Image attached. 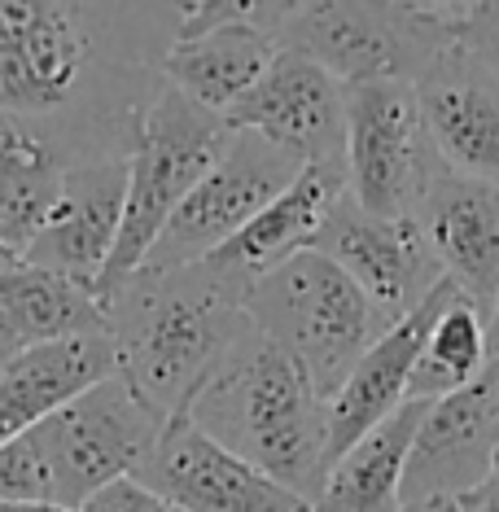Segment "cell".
Instances as JSON below:
<instances>
[{
	"mask_svg": "<svg viewBox=\"0 0 499 512\" xmlns=\"http://www.w3.org/2000/svg\"><path fill=\"white\" fill-rule=\"evenodd\" d=\"M246 294V281L211 263L136 272L106 302L119 377L167 421L189 412L197 390L250 329Z\"/></svg>",
	"mask_w": 499,
	"mask_h": 512,
	"instance_id": "6da1fadb",
	"label": "cell"
},
{
	"mask_svg": "<svg viewBox=\"0 0 499 512\" xmlns=\"http://www.w3.org/2000/svg\"><path fill=\"white\" fill-rule=\"evenodd\" d=\"M189 416L219 447L254 464L298 499H316L329 473V399L259 329L237 337Z\"/></svg>",
	"mask_w": 499,
	"mask_h": 512,
	"instance_id": "7a4b0ae2",
	"label": "cell"
},
{
	"mask_svg": "<svg viewBox=\"0 0 499 512\" xmlns=\"http://www.w3.org/2000/svg\"><path fill=\"white\" fill-rule=\"evenodd\" d=\"M246 316L307 372L324 399L342 390L355 364L390 329L364 289L320 250H298L263 272L246 294Z\"/></svg>",
	"mask_w": 499,
	"mask_h": 512,
	"instance_id": "3957f363",
	"label": "cell"
},
{
	"mask_svg": "<svg viewBox=\"0 0 499 512\" xmlns=\"http://www.w3.org/2000/svg\"><path fill=\"white\" fill-rule=\"evenodd\" d=\"M232 127L219 114L193 106L184 92L162 84L136 119L132 149H127V193H123V224L114 254L97 281V302H106L145 267L158 232L176 215L189 189L211 171L224 154Z\"/></svg>",
	"mask_w": 499,
	"mask_h": 512,
	"instance_id": "277c9868",
	"label": "cell"
},
{
	"mask_svg": "<svg viewBox=\"0 0 499 512\" xmlns=\"http://www.w3.org/2000/svg\"><path fill=\"white\" fill-rule=\"evenodd\" d=\"M276 44L311 57L346 88L416 84L447 49H456V27L399 0H303Z\"/></svg>",
	"mask_w": 499,
	"mask_h": 512,
	"instance_id": "5b68a950",
	"label": "cell"
},
{
	"mask_svg": "<svg viewBox=\"0 0 499 512\" xmlns=\"http://www.w3.org/2000/svg\"><path fill=\"white\" fill-rule=\"evenodd\" d=\"M162 425L167 416L154 412L114 372L49 412L36 429H27V438L49 477V499L57 508L84 512L92 495H101L123 477H136Z\"/></svg>",
	"mask_w": 499,
	"mask_h": 512,
	"instance_id": "8992f818",
	"label": "cell"
},
{
	"mask_svg": "<svg viewBox=\"0 0 499 512\" xmlns=\"http://www.w3.org/2000/svg\"><path fill=\"white\" fill-rule=\"evenodd\" d=\"M346 197L381 219H412L443 171L412 84L346 88Z\"/></svg>",
	"mask_w": 499,
	"mask_h": 512,
	"instance_id": "52a82bcc",
	"label": "cell"
},
{
	"mask_svg": "<svg viewBox=\"0 0 499 512\" xmlns=\"http://www.w3.org/2000/svg\"><path fill=\"white\" fill-rule=\"evenodd\" d=\"M298 171H303V162L294 154L268 145L254 132H237V127H232L224 154L211 162V171H206L189 189V197L176 206V215L158 232V241H154V250H149L141 272H176V267L206 263L219 246H228Z\"/></svg>",
	"mask_w": 499,
	"mask_h": 512,
	"instance_id": "ba28073f",
	"label": "cell"
},
{
	"mask_svg": "<svg viewBox=\"0 0 499 512\" xmlns=\"http://www.w3.org/2000/svg\"><path fill=\"white\" fill-rule=\"evenodd\" d=\"M311 250L338 263L390 324L412 316L447 281L416 219L368 215L351 197L333 202L320 232L311 237Z\"/></svg>",
	"mask_w": 499,
	"mask_h": 512,
	"instance_id": "9c48e42d",
	"label": "cell"
},
{
	"mask_svg": "<svg viewBox=\"0 0 499 512\" xmlns=\"http://www.w3.org/2000/svg\"><path fill=\"white\" fill-rule=\"evenodd\" d=\"M136 482L162 495L180 512H307L311 504L259 473L254 464L219 447L193 425L189 412L171 416L136 469Z\"/></svg>",
	"mask_w": 499,
	"mask_h": 512,
	"instance_id": "30bf717a",
	"label": "cell"
},
{
	"mask_svg": "<svg viewBox=\"0 0 499 512\" xmlns=\"http://www.w3.org/2000/svg\"><path fill=\"white\" fill-rule=\"evenodd\" d=\"M92 40L75 0H0V110L53 114L75 97Z\"/></svg>",
	"mask_w": 499,
	"mask_h": 512,
	"instance_id": "8fae6325",
	"label": "cell"
},
{
	"mask_svg": "<svg viewBox=\"0 0 499 512\" xmlns=\"http://www.w3.org/2000/svg\"><path fill=\"white\" fill-rule=\"evenodd\" d=\"M499 460V359L482 368L478 381L434 399L416 425L403 504L412 499H460L478 491Z\"/></svg>",
	"mask_w": 499,
	"mask_h": 512,
	"instance_id": "7c38bea8",
	"label": "cell"
},
{
	"mask_svg": "<svg viewBox=\"0 0 499 512\" xmlns=\"http://www.w3.org/2000/svg\"><path fill=\"white\" fill-rule=\"evenodd\" d=\"M228 127L254 132L298 162H342L346 158V84L320 71L311 57L276 49L272 66L246 97L224 114ZM346 167V162H342Z\"/></svg>",
	"mask_w": 499,
	"mask_h": 512,
	"instance_id": "4fadbf2b",
	"label": "cell"
},
{
	"mask_svg": "<svg viewBox=\"0 0 499 512\" xmlns=\"http://www.w3.org/2000/svg\"><path fill=\"white\" fill-rule=\"evenodd\" d=\"M123 193H127L123 154L66 167L62 197L44 219V228L31 237V246L22 250V263L57 272L97 294V281L114 254V241H119Z\"/></svg>",
	"mask_w": 499,
	"mask_h": 512,
	"instance_id": "5bb4252c",
	"label": "cell"
},
{
	"mask_svg": "<svg viewBox=\"0 0 499 512\" xmlns=\"http://www.w3.org/2000/svg\"><path fill=\"white\" fill-rule=\"evenodd\" d=\"M412 219L421 224L443 276L486 320L499 289V189L443 167Z\"/></svg>",
	"mask_w": 499,
	"mask_h": 512,
	"instance_id": "9a60e30c",
	"label": "cell"
},
{
	"mask_svg": "<svg viewBox=\"0 0 499 512\" xmlns=\"http://www.w3.org/2000/svg\"><path fill=\"white\" fill-rule=\"evenodd\" d=\"M416 106L447 171L499 189V84L469 57L447 49L416 79Z\"/></svg>",
	"mask_w": 499,
	"mask_h": 512,
	"instance_id": "2e32d148",
	"label": "cell"
},
{
	"mask_svg": "<svg viewBox=\"0 0 499 512\" xmlns=\"http://www.w3.org/2000/svg\"><path fill=\"white\" fill-rule=\"evenodd\" d=\"M460 289L443 281L429 294L412 316H403L399 324H390L386 333L377 337V346L355 364V372L342 381V390L329 399V464L351 451L364 434L394 416L403 403H408V381L416 368V355H421L429 329H434L438 311L456 298Z\"/></svg>",
	"mask_w": 499,
	"mask_h": 512,
	"instance_id": "e0dca14e",
	"label": "cell"
},
{
	"mask_svg": "<svg viewBox=\"0 0 499 512\" xmlns=\"http://www.w3.org/2000/svg\"><path fill=\"white\" fill-rule=\"evenodd\" d=\"M338 197H346V167L342 162H307V167L206 263L219 267V272H228V276H237V281L254 285L263 272H272L276 263H285L289 254L311 250V237L320 232L324 215L333 211Z\"/></svg>",
	"mask_w": 499,
	"mask_h": 512,
	"instance_id": "ac0fdd59",
	"label": "cell"
},
{
	"mask_svg": "<svg viewBox=\"0 0 499 512\" xmlns=\"http://www.w3.org/2000/svg\"><path fill=\"white\" fill-rule=\"evenodd\" d=\"M114 372H119V355H114L110 333L62 337V342L14 355L0 372V447L36 429L49 412Z\"/></svg>",
	"mask_w": 499,
	"mask_h": 512,
	"instance_id": "d6986e66",
	"label": "cell"
},
{
	"mask_svg": "<svg viewBox=\"0 0 499 512\" xmlns=\"http://www.w3.org/2000/svg\"><path fill=\"white\" fill-rule=\"evenodd\" d=\"M276 49L281 44L254 27H211L197 36H176L162 53V84L224 119L259 84Z\"/></svg>",
	"mask_w": 499,
	"mask_h": 512,
	"instance_id": "ffe728a7",
	"label": "cell"
},
{
	"mask_svg": "<svg viewBox=\"0 0 499 512\" xmlns=\"http://www.w3.org/2000/svg\"><path fill=\"white\" fill-rule=\"evenodd\" d=\"M429 403H403L373 434L342 451L324 473L320 495L307 512H399L403 508V469Z\"/></svg>",
	"mask_w": 499,
	"mask_h": 512,
	"instance_id": "44dd1931",
	"label": "cell"
},
{
	"mask_svg": "<svg viewBox=\"0 0 499 512\" xmlns=\"http://www.w3.org/2000/svg\"><path fill=\"white\" fill-rule=\"evenodd\" d=\"M0 333L18 346H49L62 337H84V333H110L106 311L92 289L66 281L57 272L31 263L0 267Z\"/></svg>",
	"mask_w": 499,
	"mask_h": 512,
	"instance_id": "7402d4cb",
	"label": "cell"
},
{
	"mask_svg": "<svg viewBox=\"0 0 499 512\" xmlns=\"http://www.w3.org/2000/svg\"><path fill=\"white\" fill-rule=\"evenodd\" d=\"M66 162L36 132L0 127V241L22 259L62 197Z\"/></svg>",
	"mask_w": 499,
	"mask_h": 512,
	"instance_id": "603a6c76",
	"label": "cell"
},
{
	"mask_svg": "<svg viewBox=\"0 0 499 512\" xmlns=\"http://www.w3.org/2000/svg\"><path fill=\"white\" fill-rule=\"evenodd\" d=\"M491 364V346H486V320L473 302L460 294L438 311L434 329H429L421 355H416L412 381H408V403H434L447 394L464 390L469 381L482 377Z\"/></svg>",
	"mask_w": 499,
	"mask_h": 512,
	"instance_id": "cb8c5ba5",
	"label": "cell"
},
{
	"mask_svg": "<svg viewBox=\"0 0 499 512\" xmlns=\"http://www.w3.org/2000/svg\"><path fill=\"white\" fill-rule=\"evenodd\" d=\"M303 0H206L176 27V36H197L211 27H254L263 36H281V27L294 18Z\"/></svg>",
	"mask_w": 499,
	"mask_h": 512,
	"instance_id": "d4e9b609",
	"label": "cell"
},
{
	"mask_svg": "<svg viewBox=\"0 0 499 512\" xmlns=\"http://www.w3.org/2000/svg\"><path fill=\"white\" fill-rule=\"evenodd\" d=\"M456 44L482 75H491L499 84V0H482V5L460 22Z\"/></svg>",
	"mask_w": 499,
	"mask_h": 512,
	"instance_id": "484cf974",
	"label": "cell"
},
{
	"mask_svg": "<svg viewBox=\"0 0 499 512\" xmlns=\"http://www.w3.org/2000/svg\"><path fill=\"white\" fill-rule=\"evenodd\" d=\"M84 512H180V508H171L167 499L154 495L149 486H141L136 477H123V482L106 486L101 495H92Z\"/></svg>",
	"mask_w": 499,
	"mask_h": 512,
	"instance_id": "4316f807",
	"label": "cell"
},
{
	"mask_svg": "<svg viewBox=\"0 0 499 512\" xmlns=\"http://www.w3.org/2000/svg\"><path fill=\"white\" fill-rule=\"evenodd\" d=\"M399 5H408V9H416V14H425L434 22H447V27H460L482 0H399Z\"/></svg>",
	"mask_w": 499,
	"mask_h": 512,
	"instance_id": "83f0119b",
	"label": "cell"
},
{
	"mask_svg": "<svg viewBox=\"0 0 499 512\" xmlns=\"http://www.w3.org/2000/svg\"><path fill=\"white\" fill-rule=\"evenodd\" d=\"M456 508L460 512H499V464H495V473L486 477L478 491H469V495L456 499Z\"/></svg>",
	"mask_w": 499,
	"mask_h": 512,
	"instance_id": "f1b7e54d",
	"label": "cell"
},
{
	"mask_svg": "<svg viewBox=\"0 0 499 512\" xmlns=\"http://www.w3.org/2000/svg\"><path fill=\"white\" fill-rule=\"evenodd\" d=\"M399 512H460V508H456V499H412Z\"/></svg>",
	"mask_w": 499,
	"mask_h": 512,
	"instance_id": "f546056e",
	"label": "cell"
},
{
	"mask_svg": "<svg viewBox=\"0 0 499 512\" xmlns=\"http://www.w3.org/2000/svg\"><path fill=\"white\" fill-rule=\"evenodd\" d=\"M486 346H491V359H499V289L491 302V316H486Z\"/></svg>",
	"mask_w": 499,
	"mask_h": 512,
	"instance_id": "4dcf8cb0",
	"label": "cell"
},
{
	"mask_svg": "<svg viewBox=\"0 0 499 512\" xmlns=\"http://www.w3.org/2000/svg\"><path fill=\"white\" fill-rule=\"evenodd\" d=\"M0 512H71V508H53V504H14V499H0Z\"/></svg>",
	"mask_w": 499,
	"mask_h": 512,
	"instance_id": "1f68e13d",
	"label": "cell"
},
{
	"mask_svg": "<svg viewBox=\"0 0 499 512\" xmlns=\"http://www.w3.org/2000/svg\"><path fill=\"white\" fill-rule=\"evenodd\" d=\"M14 355H22V351H18V346H14V342H9V337H5V333H0V372H5V368H9V359H14Z\"/></svg>",
	"mask_w": 499,
	"mask_h": 512,
	"instance_id": "d6a6232c",
	"label": "cell"
},
{
	"mask_svg": "<svg viewBox=\"0 0 499 512\" xmlns=\"http://www.w3.org/2000/svg\"><path fill=\"white\" fill-rule=\"evenodd\" d=\"M171 5H176V14H180V22H184V18H189L193 9H197V5H206V0H171Z\"/></svg>",
	"mask_w": 499,
	"mask_h": 512,
	"instance_id": "836d02e7",
	"label": "cell"
},
{
	"mask_svg": "<svg viewBox=\"0 0 499 512\" xmlns=\"http://www.w3.org/2000/svg\"><path fill=\"white\" fill-rule=\"evenodd\" d=\"M14 263H22V259H18V254L9 250V246H5V241H0V267H14Z\"/></svg>",
	"mask_w": 499,
	"mask_h": 512,
	"instance_id": "e575fe53",
	"label": "cell"
},
{
	"mask_svg": "<svg viewBox=\"0 0 499 512\" xmlns=\"http://www.w3.org/2000/svg\"><path fill=\"white\" fill-rule=\"evenodd\" d=\"M495 464H499V460H495Z\"/></svg>",
	"mask_w": 499,
	"mask_h": 512,
	"instance_id": "d590c367",
	"label": "cell"
}]
</instances>
